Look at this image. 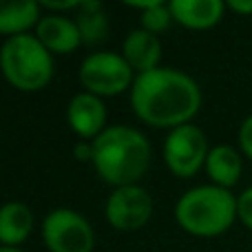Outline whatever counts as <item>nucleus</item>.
Returning <instances> with one entry per match:
<instances>
[{"instance_id":"11","label":"nucleus","mask_w":252,"mask_h":252,"mask_svg":"<svg viewBox=\"0 0 252 252\" xmlns=\"http://www.w3.org/2000/svg\"><path fill=\"white\" fill-rule=\"evenodd\" d=\"M122 56L130 64V69L139 73H146L159 66L161 42L155 33L146 29H133L122 42Z\"/></svg>"},{"instance_id":"8","label":"nucleus","mask_w":252,"mask_h":252,"mask_svg":"<svg viewBox=\"0 0 252 252\" xmlns=\"http://www.w3.org/2000/svg\"><path fill=\"white\" fill-rule=\"evenodd\" d=\"M153 215V197L139 184L120 186L106 199V219L115 230H139Z\"/></svg>"},{"instance_id":"18","label":"nucleus","mask_w":252,"mask_h":252,"mask_svg":"<svg viewBox=\"0 0 252 252\" xmlns=\"http://www.w3.org/2000/svg\"><path fill=\"white\" fill-rule=\"evenodd\" d=\"M237 219H239L248 230H252V186L244 188V190L237 195Z\"/></svg>"},{"instance_id":"17","label":"nucleus","mask_w":252,"mask_h":252,"mask_svg":"<svg viewBox=\"0 0 252 252\" xmlns=\"http://www.w3.org/2000/svg\"><path fill=\"white\" fill-rule=\"evenodd\" d=\"M170 20H173V13H170L168 2H161V0H153L151 7H146L142 11V29L151 31V33H159V31L168 29Z\"/></svg>"},{"instance_id":"1","label":"nucleus","mask_w":252,"mask_h":252,"mask_svg":"<svg viewBox=\"0 0 252 252\" xmlns=\"http://www.w3.org/2000/svg\"><path fill=\"white\" fill-rule=\"evenodd\" d=\"M135 115L157 128L190 124L201 109V89L188 73L170 66H157L135 75L130 87Z\"/></svg>"},{"instance_id":"10","label":"nucleus","mask_w":252,"mask_h":252,"mask_svg":"<svg viewBox=\"0 0 252 252\" xmlns=\"http://www.w3.org/2000/svg\"><path fill=\"white\" fill-rule=\"evenodd\" d=\"M35 38L51 53H71L82 44L78 22L62 13H47L35 25Z\"/></svg>"},{"instance_id":"13","label":"nucleus","mask_w":252,"mask_h":252,"mask_svg":"<svg viewBox=\"0 0 252 252\" xmlns=\"http://www.w3.org/2000/svg\"><path fill=\"white\" fill-rule=\"evenodd\" d=\"M206 173L213 179L215 186H221L230 190L244 173V157L241 151H237L230 144H217L210 146V153L206 157Z\"/></svg>"},{"instance_id":"15","label":"nucleus","mask_w":252,"mask_h":252,"mask_svg":"<svg viewBox=\"0 0 252 252\" xmlns=\"http://www.w3.org/2000/svg\"><path fill=\"white\" fill-rule=\"evenodd\" d=\"M40 2L35 0H0V33H29L40 20Z\"/></svg>"},{"instance_id":"2","label":"nucleus","mask_w":252,"mask_h":252,"mask_svg":"<svg viewBox=\"0 0 252 252\" xmlns=\"http://www.w3.org/2000/svg\"><path fill=\"white\" fill-rule=\"evenodd\" d=\"M91 144L95 173L115 188L137 184L148 170L151 142L142 130L133 126H106Z\"/></svg>"},{"instance_id":"23","label":"nucleus","mask_w":252,"mask_h":252,"mask_svg":"<svg viewBox=\"0 0 252 252\" xmlns=\"http://www.w3.org/2000/svg\"><path fill=\"white\" fill-rule=\"evenodd\" d=\"M0 252H22V250L13 248V246H0Z\"/></svg>"},{"instance_id":"12","label":"nucleus","mask_w":252,"mask_h":252,"mask_svg":"<svg viewBox=\"0 0 252 252\" xmlns=\"http://www.w3.org/2000/svg\"><path fill=\"white\" fill-rule=\"evenodd\" d=\"M173 20L188 29H208L223 18V0H170L168 2Z\"/></svg>"},{"instance_id":"4","label":"nucleus","mask_w":252,"mask_h":252,"mask_svg":"<svg viewBox=\"0 0 252 252\" xmlns=\"http://www.w3.org/2000/svg\"><path fill=\"white\" fill-rule=\"evenodd\" d=\"M0 69L20 91H40L53 78V56L35 35H11L0 47Z\"/></svg>"},{"instance_id":"19","label":"nucleus","mask_w":252,"mask_h":252,"mask_svg":"<svg viewBox=\"0 0 252 252\" xmlns=\"http://www.w3.org/2000/svg\"><path fill=\"white\" fill-rule=\"evenodd\" d=\"M237 142H239L241 153L252 159V113L241 122L239 133H237Z\"/></svg>"},{"instance_id":"3","label":"nucleus","mask_w":252,"mask_h":252,"mask_svg":"<svg viewBox=\"0 0 252 252\" xmlns=\"http://www.w3.org/2000/svg\"><path fill=\"white\" fill-rule=\"evenodd\" d=\"M175 219L195 237H219L237 219V195L215 184L195 186L177 199Z\"/></svg>"},{"instance_id":"22","label":"nucleus","mask_w":252,"mask_h":252,"mask_svg":"<svg viewBox=\"0 0 252 252\" xmlns=\"http://www.w3.org/2000/svg\"><path fill=\"white\" fill-rule=\"evenodd\" d=\"M226 7L232 9L235 13H241V16H250L252 13V0H228Z\"/></svg>"},{"instance_id":"6","label":"nucleus","mask_w":252,"mask_h":252,"mask_svg":"<svg viewBox=\"0 0 252 252\" xmlns=\"http://www.w3.org/2000/svg\"><path fill=\"white\" fill-rule=\"evenodd\" d=\"M210 153L208 137L197 124H182L170 128L164 142V161L177 177H192L206 166Z\"/></svg>"},{"instance_id":"5","label":"nucleus","mask_w":252,"mask_h":252,"mask_svg":"<svg viewBox=\"0 0 252 252\" xmlns=\"http://www.w3.org/2000/svg\"><path fill=\"white\" fill-rule=\"evenodd\" d=\"M80 82L84 91L93 95H118L133 87L135 71L130 69L122 53L95 51L84 58V62L80 64Z\"/></svg>"},{"instance_id":"21","label":"nucleus","mask_w":252,"mask_h":252,"mask_svg":"<svg viewBox=\"0 0 252 252\" xmlns=\"http://www.w3.org/2000/svg\"><path fill=\"white\" fill-rule=\"evenodd\" d=\"M73 153H75V159L93 161V144L91 142H78L75 148H73Z\"/></svg>"},{"instance_id":"9","label":"nucleus","mask_w":252,"mask_h":252,"mask_svg":"<svg viewBox=\"0 0 252 252\" xmlns=\"http://www.w3.org/2000/svg\"><path fill=\"white\" fill-rule=\"evenodd\" d=\"M66 122L82 139H95L106 128V106L100 95L89 91L75 93L66 106Z\"/></svg>"},{"instance_id":"14","label":"nucleus","mask_w":252,"mask_h":252,"mask_svg":"<svg viewBox=\"0 0 252 252\" xmlns=\"http://www.w3.org/2000/svg\"><path fill=\"white\" fill-rule=\"evenodd\" d=\"M33 230V213L22 201H7L0 206V246H13L27 239Z\"/></svg>"},{"instance_id":"7","label":"nucleus","mask_w":252,"mask_h":252,"mask_svg":"<svg viewBox=\"0 0 252 252\" xmlns=\"http://www.w3.org/2000/svg\"><path fill=\"white\" fill-rule=\"evenodd\" d=\"M42 241L51 252H91L95 235L80 213L56 208L42 219Z\"/></svg>"},{"instance_id":"20","label":"nucleus","mask_w":252,"mask_h":252,"mask_svg":"<svg viewBox=\"0 0 252 252\" xmlns=\"http://www.w3.org/2000/svg\"><path fill=\"white\" fill-rule=\"evenodd\" d=\"M40 7L53 9V11H62V9H80V0H42Z\"/></svg>"},{"instance_id":"16","label":"nucleus","mask_w":252,"mask_h":252,"mask_svg":"<svg viewBox=\"0 0 252 252\" xmlns=\"http://www.w3.org/2000/svg\"><path fill=\"white\" fill-rule=\"evenodd\" d=\"M80 29V38L84 44H97L106 40L109 35V18L104 13V7L97 0H80V13L75 18Z\"/></svg>"}]
</instances>
